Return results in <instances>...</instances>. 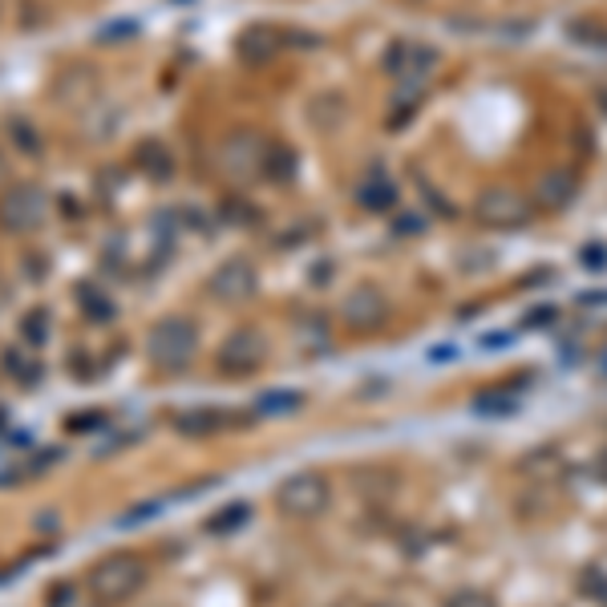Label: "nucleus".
<instances>
[{
    "label": "nucleus",
    "instance_id": "obj_1",
    "mask_svg": "<svg viewBox=\"0 0 607 607\" xmlns=\"http://www.w3.org/2000/svg\"><path fill=\"white\" fill-rule=\"evenodd\" d=\"M142 583H146V563L130 551L106 555L89 571V592L101 604H126V599H134L142 592Z\"/></svg>",
    "mask_w": 607,
    "mask_h": 607
},
{
    "label": "nucleus",
    "instance_id": "obj_2",
    "mask_svg": "<svg viewBox=\"0 0 607 607\" xmlns=\"http://www.w3.org/2000/svg\"><path fill=\"white\" fill-rule=\"evenodd\" d=\"M328 498H332V486L320 470H296L276 486V510L283 519H296V523H308L316 514L328 510Z\"/></svg>",
    "mask_w": 607,
    "mask_h": 607
},
{
    "label": "nucleus",
    "instance_id": "obj_3",
    "mask_svg": "<svg viewBox=\"0 0 607 607\" xmlns=\"http://www.w3.org/2000/svg\"><path fill=\"white\" fill-rule=\"evenodd\" d=\"M198 349V328L195 320L186 316H162L155 328H150V340H146V353L158 368L167 373H179V368L191 365V356Z\"/></svg>",
    "mask_w": 607,
    "mask_h": 607
},
{
    "label": "nucleus",
    "instance_id": "obj_4",
    "mask_svg": "<svg viewBox=\"0 0 607 607\" xmlns=\"http://www.w3.org/2000/svg\"><path fill=\"white\" fill-rule=\"evenodd\" d=\"M49 219V195L37 183H13L0 195V231L33 235Z\"/></svg>",
    "mask_w": 607,
    "mask_h": 607
},
{
    "label": "nucleus",
    "instance_id": "obj_5",
    "mask_svg": "<svg viewBox=\"0 0 607 607\" xmlns=\"http://www.w3.org/2000/svg\"><path fill=\"white\" fill-rule=\"evenodd\" d=\"M434 70H438V49L425 41H397L385 53V73L397 85H417V89H425Z\"/></svg>",
    "mask_w": 607,
    "mask_h": 607
},
{
    "label": "nucleus",
    "instance_id": "obj_6",
    "mask_svg": "<svg viewBox=\"0 0 607 607\" xmlns=\"http://www.w3.org/2000/svg\"><path fill=\"white\" fill-rule=\"evenodd\" d=\"M268 158V138H259L255 130H231L227 142L219 146V167L231 179H259Z\"/></svg>",
    "mask_w": 607,
    "mask_h": 607
},
{
    "label": "nucleus",
    "instance_id": "obj_7",
    "mask_svg": "<svg viewBox=\"0 0 607 607\" xmlns=\"http://www.w3.org/2000/svg\"><path fill=\"white\" fill-rule=\"evenodd\" d=\"M264 356H268V340L259 328H235L231 337L219 344V356H215V365L223 377H247L255 368L264 365Z\"/></svg>",
    "mask_w": 607,
    "mask_h": 607
},
{
    "label": "nucleus",
    "instance_id": "obj_8",
    "mask_svg": "<svg viewBox=\"0 0 607 607\" xmlns=\"http://www.w3.org/2000/svg\"><path fill=\"white\" fill-rule=\"evenodd\" d=\"M474 219L482 227H495V231H507V227H523L531 219V203H526L519 191L510 186H490L482 191L478 203H474Z\"/></svg>",
    "mask_w": 607,
    "mask_h": 607
},
{
    "label": "nucleus",
    "instance_id": "obj_9",
    "mask_svg": "<svg viewBox=\"0 0 607 607\" xmlns=\"http://www.w3.org/2000/svg\"><path fill=\"white\" fill-rule=\"evenodd\" d=\"M385 316H389V300H385V292L381 288H373V283H356L353 292L344 296V304H340V320H344V328H353V332H373V328H381Z\"/></svg>",
    "mask_w": 607,
    "mask_h": 607
},
{
    "label": "nucleus",
    "instance_id": "obj_10",
    "mask_svg": "<svg viewBox=\"0 0 607 607\" xmlns=\"http://www.w3.org/2000/svg\"><path fill=\"white\" fill-rule=\"evenodd\" d=\"M255 288H259V276L247 259H227L215 268V276L207 280V292L215 300H223V304H243V300L255 296Z\"/></svg>",
    "mask_w": 607,
    "mask_h": 607
},
{
    "label": "nucleus",
    "instance_id": "obj_11",
    "mask_svg": "<svg viewBox=\"0 0 607 607\" xmlns=\"http://www.w3.org/2000/svg\"><path fill=\"white\" fill-rule=\"evenodd\" d=\"M575 195H580V174H575V170H547V174L538 179V191H535L538 207H547V211L571 207Z\"/></svg>",
    "mask_w": 607,
    "mask_h": 607
},
{
    "label": "nucleus",
    "instance_id": "obj_12",
    "mask_svg": "<svg viewBox=\"0 0 607 607\" xmlns=\"http://www.w3.org/2000/svg\"><path fill=\"white\" fill-rule=\"evenodd\" d=\"M283 49V33L276 25H252L240 33V57L252 65H264Z\"/></svg>",
    "mask_w": 607,
    "mask_h": 607
},
{
    "label": "nucleus",
    "instance_id": "obj_13",
    "mask_svg": "<svg viewBox=\"0 0 607 607\" xmlns=\"http://www.w3.org/2000/svg\"><path fill=\"white\" fill-rule=\"evenodd\" d=\"M356 203L365 207V211H393L397 203V186L393 179L385 174V170H368L361 186H356Z\"/></svg>",
    "mask_w": 607,
    "mask_h": 607
},
{
    "label": "nucleus",
    "instance_id": "obj_14",
    "mask_svg": "<svg viewBox=\"0 0 607 607\" xmlns=\"http://www.w3.org/2000/svg\"><path fill=\"white\" fill-rule=\"evenodd\" d=\"M134 167H138L146 179L167 183L170 174H174V158H170V150L158 138H146V142H138V150H134Z\"/></svg>",
    "mask_w": 607,
    "mask_h": 607
},
{
    "label": "nucleus",
    "instance_id": "obj_15",
    "mask_svg": "<svg viewBox=\"0 0 607 607\" xmlns=\"http://www.w3.org/2000/svg\"><path fill=\"white\" fill-rule=\"evenodd\" d=\"M292 174H296V155H292V146H283V142H268L264 179H271V183H292Z\"/></svg>",
    "mask_w": 607,
    "mask_h": 607
},
{
    "label": "nucleus",
    "instance_id": "obj_16",
    "mask_svg": "<svg viewBox=\"0 0 607 607\" xmlns=\"http://www.w3.org/2000/svg\"><path fill=\"white\" fill-rule=\"evenodd\" d=\"M77 296H82V312L94 320V325H106V320H113V304L101 292H94V288H77Z\"/></svg>",
    "mask_w": 607,
    "mask_h": 607
},
{
    "label": "nucleus",
    "instance_id": "obj_17",
    "mask_svg": "<svg viewBox=\"0 0 607 607\" xmlns=\"http://www.w3.org/2000/svg\"><path fill=\"white\" fill-rule=\"evenodd\" d=\"M21 337H25L33 349H41L45 340H49V312H45V308L28 312L25 320H21Z\"/></svg>",
    "mask_w": 607,
    "mask_h": 607
},
{
    "label": "nucleus",
    "instance_id": "obj_18",
    "mask_svg": "<svg viewBox=\"0 0 607 607\" xmlns=\"http://www.w3.org/2000/svg\"><path fill=\"white\" fill-rule=\"evenodd\" d=\"M174 425L183 434H211V429L223 425V413H183V417H174Z\"/></svg>",
    "mask_w": 607,
    "mask_h": 607
},
{
    "label": "nucleus",
    "instance_id": "obj_19",
    "mask_svg": "<svg viewBox=\"0 0 607 607\" xmlns=\"http://www.w3.org/2000/svg\"><path fill=\"white\" fill-rule=\"evenodd\" d=\"M446 607H498V599L482 587H458V592L446 595Z\"/></svg>",
    "mask_w": 607,
    "mask_h": 607
},
{
    "label": "nucleus",
    "instance_id": "obj_20",
    "mask_svg": "<svg viewBox=\"0 0 607 607\" xmlns=\"http://www.w3.org/2000/svg\"><path fill=\"white\" fill-rule=\"evenodd\" d=\"M300 401H304L300 393H264L255 410L259 413H292V410H300Z\"/></svg>",
    "mask_w": 607,
    "mask_h": 607
},
{
    "label": "nucleus",
    "instance_id": "obj_21",
    "mask_svg": "<svg viewBox=\"0 0 607 607\" xmlns=\"http://www.w3.org/2000/svg\"><path fill=\"white\" fill-rule=\"evenodd\" d=\"M243 519H247V507H243V502H235V507H227L223 514H215L211 531H215V535H231V531H235Z\"/></svg>",
    "mask_w": 607,
    "mask_h": 607
},
{
    "label": "nucleus",
    "instance_id": "obj_22",
    "mask_svg": "<svg viewBox=\"0 0 607 607\" xmlns=\"http://www.w3.org/2000/svg\"><path fill=\"white\" fill-rule=\"evenodd\" d=\"M49 607H70V583H61V587H49Z\"/></svg>",
    "mask_w": 607,
    "mask_h": 607
},
{
    "label": "nucleus",
    "instance_id": "obj_23",
    "mask_svg": "<svg viewBox=\"0 0 607 607\" xmlns=\"http://www.w3.org/2000/svg\"><path fill=\"white\" fill-rule=\"evenodd\" d=\"M82 425H89V429L101 425V413H89V417H70V429H82Z\"/></svg>",
    "mask_w": 607,
    "mask_h": 607
},
{
    "label": "nucleus",
    "instance_id": "obj_24",
    "mask_svg": "<svg viewBox=\"0 0 607 607\" xmlns=\"http://www.w3.org/2000/svg\"><path fill=\"white\" fill-rule=\"evenodd\" d=\"M4 179H9V158L0 155V183H4Z\"/></svg>",
    "mask_w": 607,
    "mask_h": 607
},
{
    "label": "nucleus",
    "instance_id": "obj_25",
    "mask_svg": "<svg viewBox=\"0 0 607 607\" xmlns=\"http://www.w3.org/2000/svg\"><path fill=\"white\" fill-rule=\"evenodd\" d=\"M337 607H361V604H353V599H340V604Z\"/></svg>",
    "mask_w": 607,
    "mask_h": 607
},
{
    "label": "nucleus",
    "instance_id": "obj_26",
    "mask_svg": "<svg viewBox=\"0 0 607 607\" xmlns=\"http://www.w3.org/2000/svg\"><path fill=\"white\" fill-rule=\"evenodd\" d=\"M604 482H607V453H604Z\"/></svg>",
    "mask_w": 607,
    "mask_h": 607
}]
</instances>
